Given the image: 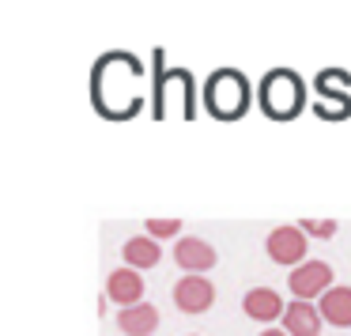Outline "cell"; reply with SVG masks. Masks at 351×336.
<instances>
[{
	"instance_id": "4fadbf2b",
	"label": "cell",
	"mask_w": 351,
	"mask_h": 336,
	"mask_svg": "<svg viewBox=\"0 0 351 336\" xmlns=\"http://www.w3.org/2000/svg\"><path fill=\"white\" fill-rule=\"evenodd\" d=\"M117 328L125 336H152L159 328V310L152 302H140V306H129V310L117 313Z\"/></svg>"
},
{
	"instance_id": "8992f818",
	"label": "cell",
	"mask_w": 351,
	"mask_h": 336,
	"mask_svg": "<svg viewBox=\"0 0 351 336\" xmlns=\"http://www.w3.org/2000/svg\"><path fill=\"white\" fill-rule=\"evenodd\" d=\"M287 287H291V295L302 298V302H321V298L336 287L332 265H328V261H302L298 268H291Z\"/></svg>"
},
{
	"instance_id": "e0dca14e",
	"label": "cell",
	"mask_w": 351,
	"mask_h": 336,
	"mask_svg": "<svg viewBox=\"0 0 351 336\" xmlns=\"http://www.w3.org/2000/svg\"><path fill=\"white\" fill-rule=\"evenodd\" d=\"M298 227H302L310 238H332L336 235V219H302Z\"/></svg>"
},
{
	"instance_id": "8fae6325",
	"label": "cell",
	"mask_w": 351,
	"mask_h": 336,
	"mask_svg": "<svg viewBox=\"0 0 351 336\" xmlns=\"http://www.w3.org/2000/svg\"><path fill=\"white\" fill-rule=\"evenodd\" d=\"M242 310H245V317L261 321V325H272V321H283L287 302H283L272 287H250L242 298Z\"/></svg>"
},
{
	"instance_id": "7c38bea8",
	"label": "cell",
	"mask_w": 351,
	"mask_h": 336,
	"mask_svg": "<svg viewBox=\"0 0 351 336\" xmlns=\"http://www.w3.org/2000/svg\"><path fill=\"white\" fill-rule=\"evenodd\" d=\"M325 317H321L317 302H302V298H291L287 310H283V328L287 336H317Z\"/></svg>"
},
{
	"instance_id": "277c9868",
	"label": "cell",
	"mask_w": 351,
	"mask_h": 336,
	"mask_svg": "<svg viewBox=\"0 0 351 336\" xmlns=\"http://www.w3.org/2000/svg\"><path fill=\"white\" fill-rule=\"evenodd\" d=\"M167 87H178V91H182V102H185L182 117L193 121V117H197V87H193V72L189 69H167V49L155 46L152 49V117L155 121L167 117V106H170Z\"/></svg>"
},
{
	"instance_id": "6da1fadb",
	"label": "cell",
	"mask_w": 351,
	"mask_h": 336,
	"mask_svg": "<svg viewBox=\"0 0 351 336\" xmlns=\"http://www.w3.org/2000/svg\"><path fill=\"white\" fill-rule=\"evenodd\" d=\"M144 61L129 49H110L91 64V106L106 121H132L144 106L140 95Z\"/></svg>"
},
{
	"instance_id": "9c48e42d",
	"label": "cell",
	"mask_w": 351,
	"mask_h": 336,
	"mask_svg": "<svg viewBox=\"0 0 351 336\" xmlns=\"http://www.w3.org/2000/svg\"><path fill=\"white\" fill-rule=\"evenodd\" d=\"M174 261L185 276H204L208 268H215L219 257H215L212 242H204V238H197V235H185L174 242Z\"/></svg>"
},
{
	"instance_id": "9a60e30c",
	"label": "cell",
	"mask_w": 351,
	"mask_h": 336,
	"mask_svg": "<svg viewBox=\"0 0 351 336\" xmlns=\"http://www.w3.org/2000/svg\"><path fill=\"white\" fill-rule=\"evenodd\" d=\"M321 317L332 328H351V287H332L321 298Z\"/></svg>"
},
{
	"instance_id": "7a4b0ae2",
	"label": "cell",
	"mask_w": 351,
	"mask_h": 336,
	"mask_svg": "<svg viewBox=\"0 0 351 336\" xmlns=\"http://www.w3.org/2000/svg\"><path fill=\"white\" fill-rule=\"evenodd\" d=\"M257 106L268 121H295L306 110V84L295 69H268L257 84Z\"/></svg>"
},
{
	"instance_id": "2e32d148",
	"label": "cell",
	"mask_w": 351,
	"mask_h": 336,
	"mask_svg": "<svg viewBox=\"0 0 351 336\" xmlns=\"http://www.w3.org/2000/svg\"><path fill=\"white\" fill-rule=\"evenodd\" d=\"M144 235H152L155 242H162V238H182V219H147Z\"/></svg>"
},
{
	"instance_id": "3957f363",
	"label": "cell",
	"mask_w": 351,
	"mask_h": 336,
	"mask_svg": "<svg viewBox=\"0 0 351 336\" xmlns=\"http://www.w3.org/2000/svg\"><path fill=\"white\" fill-rule=\"evenodd\" d=\"M250 99L253 87L250 80L238 69H215L204 80V95H200V106L204 114H212L215 121H238V117L250 114Z\"/></svg>"
},
{
	"instance_id": "30bf717a",
	"label": "cell",
	"mask_w": 351,
	"mask_h": 336,
	"mask_svg": "<svg viewBox=\"0 0 351 336\" xmlns=\"http://www.w3.org/2000/svg\"><path fill=\"white\" fill-rule=\"evenodd\" d=\"M106 298H110V302H117L121 310L144 302V280H140L136 268H129V265L114 268V272L106 276Z\"/></svg>"
},
{
	"instance_id": "5bb4252c",
	"label": "cell",
	"mask_w": 351,
	"mask_h": 336,
	"mask_svg": "<svg viewBox=\"0 0 351 336\" xmlns=\"http://www.w3.org/2000/svg\"><path fill=\"white\" fill-rule=\"evenodd\" d=\"M159 257H162V250H159V242H155L152 235H132L129 242L121 245V261L129 268H155L159 265Z\"/></svg>"
},
{
	"instance_id": "5b68a950",
	"label": "cell",
	"mask_w": 351,
	"mask_h": 336,
	"mask_svg": "<svg viewBox=\"0 0 351 336\" xmlns=\"http://www.w3.org/2000/svg\"><path fill=\"white\" fill-rule=\"evenodd\" d=\"M313 84L321 91V102L313 106V114L325 117V121H348L351 117V72L348 69H321Z\"/></svg>"
},
{
	"instance_id": "ac0fdd59",
	"label": "cell",
	"mask_w": 351,
	"mask_h": 336,
	"mask_svg": "<svg viewBox=\"0 0 351 336\" xmlns=\"http://www.w3.org/2000/svg\"><path fill=\"white\" fill-rule=\"evenodd\" d=\"M261 336H287V328H265Z\"/></svg>"
},
{
	"instance_id": "52a82bcc",
	"label": "cell",
	"mask_w": 351,
	"mask_h": 336,
	"mask_svg": "<svg viewBox=\"0 0 351 336\" xmlns=\"http://www.w3.org/2000/svg\"><path fill=\"white\" fill-rule=\"evenodd\" d=\"M306 230L298 223H283V227H272L265 238V253L283 268H298L306 261Z\"/></svg>"
},
{
	"instance_id": "ba28073f",
	"label": "cell",
	"mask_w": 351,
	"mask_h": 336,
	"mask_svg": "<svg viewBox=\"0 0 351 336\" xmlns=\"http://www.w3.org/2000/svg\"><path fill=\"white\" fill-rule=\"evenodd\" d=\"M174 306L182 313H208L215 306V287L212 280H204V276H182V280L174 283Z\"/></svg>"
}]
</instances>
